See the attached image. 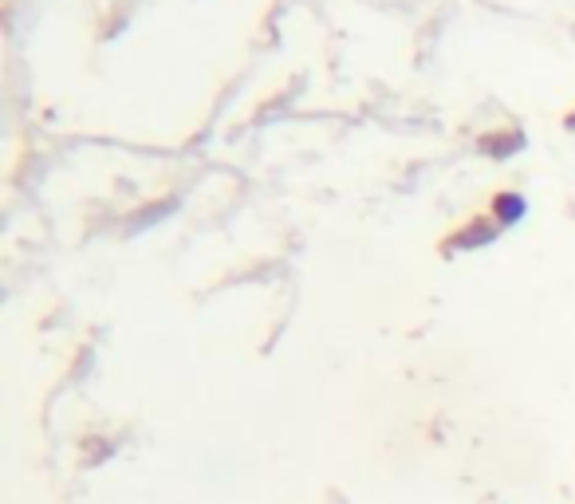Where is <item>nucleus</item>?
<instances>
[{"label": "nucleus", "mask_w": 575, "mask_h": 504, "mask_svg": "<svg viewBox=\"0 0 575 504\" xmlns=\"http://www.w3.org/2000/svg\"><path fill=\"white\" fill-rule=\"evenodd\" d=\"M568 126H575V118H571V123H568Z\"/></svg>", "instance_id": "3"}, {"label": "nucleus", "mask_w": 575, "mask_h": 504, "mask_svg": "<svg viewBox=\"0 0 575 504\" xmlns=\"http://www.w3.org/2000/svg\"><path fill=\"white\" fill-rule=\"evenodd\" d=\"M485 241H493V229H477V233H465L461 237V248H469V245H485Z\"/></svg>", "instance_id": "2"}, {"label": "nucleus", "mask_w": 575, "mask_h": 504, "mask_svg": "<svg viewBox=\"0 0 575 504\" xmlns=\"http://www.w3.org/2000/svg\"><path fill=\"white\" fill-rule=\"evenodd\" d=\"M493 213H497V221L509 229V225H517L524 213H529V201H524L520 194H500V197L493 201Z\"/></svg>", "instance_id": "1"}]
</instances>
